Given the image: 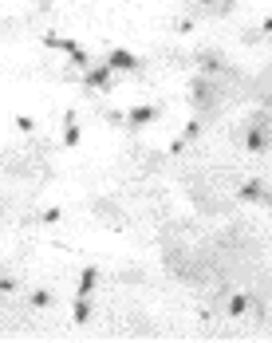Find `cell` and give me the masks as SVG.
I'll list each match as a JSON object with an SVG mask.
<instances>
[{
	"label": "cell",
	"mask_w": 272,
	"mask_h": 343,
	"mask_svg": "<svg viewBox=\"0 0 272 343\" xmlns=\"http://www.w3.org/2000/svg\"><path fill=\"white\" fill-rule=\"evenodd\" d=\"M114 67H134V56H126V52H114Z\"/></svg>",
	"instance_id": "cell-1"
}]
</instances>
